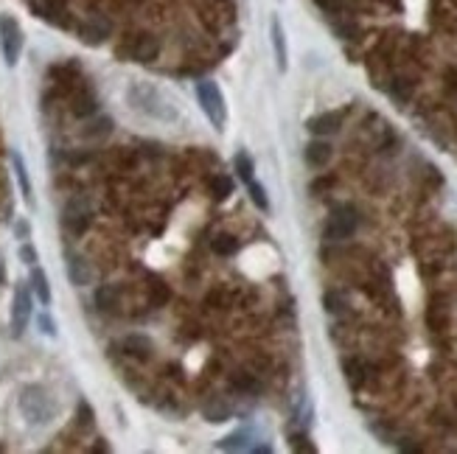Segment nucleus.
<instances>
[{
	"label": "nucleus",
	"mask_w": 457,
	"mask_h": 454,
	"mask_svg": "<svg viewBox=\"0 0 457 454\" xmlns=\"http://www.w3.org/2000/svg\"><path fill=\"white\" fill-rule=\"evenodd\" d=\"M233 387H236L238 392H247V395L261 392V381L253 376V373H238V376H233Z\"/></svg>",
	"instance_id": "a211bd4d"
},
{
	"label": "nucleus",
	"mask_w": 457,
	"mask_h": 454,
	"mask_svg": "<svg viewBox=\"0 0 457 454\" xmlns=\"http://www.w3.org/2000/svg\"><path fill=\"white\" fill-rule=\"evenodd\" d=\"M289 446H292L295 452H306V454L317 452V446L308 443V435H306V432H292V435H289Z\"/></svg>",
	"instance_id": "b1692460"
},
{
	"label": "nucleus",
	"mask_w": 457,
	"mask_h": 454,
	"mask_svg": "<svg viewBox=\"0 0 457 454\" xmlns=\"http://www.w3.org/2000/svg\"><path fill=\"white\" fill-rule=\"evenodd\" d=\"M247 191H250L253 205H255V208H261V211L267 214V211H270V197H267L264 185H258V182H247Z\"/></svg>",
	"instance_id": "412c9836"
},
{
	"label": "nucleus",
	"mask_w": 457,
	"mask_h": 454,
	"mask_svg": "<svg viewBox=\"0 0 457 454\" xmlns=\"http://www.w3.org/2000/svg\"><path fill=\"white\" fill-rule=\"evenodd\" d=\"M65 227L71 233H84L87 225H90V208L81 202V199H74L68 208H65V216H62Z\"/></svg>",
	"instance_id": "6e6552de"
},
{
	"label": "nucleus",
	"mask_w": 457,
	"mask_h": 454,
	"mask_svg": "<svg viewBox=\"0 0 457 454\" xmlns=\"http://www.w3.org/2000/svg\"><path fill=\"white\" fill-rule=\"evenodd\" d=\"M345 378H348L351 387H359L365 381V365L359 359H348L345 362Z\"/></svg>",
	"instance_id": "aec40b11"
},
{
	"label": "nucleus",
	"mask_w": 457,
	"mask_h": 454,
	"mask_svg": "<svg viewBox=\"0 0 457 454\" xmlns=\"http://www.w3.org/2000/svg\"><path fill=\"white\" fill-rule=\"evenodd\" d=\"M340 127H342V115L340 112H320V115H314V118L306 121V129L311 135H317V138L334 135V132H340Z\"/></svg>",
	"instance_id": "0eeeda50"
},
{
	"label": "nucleus",
	"mask_w": 457,
	"mask_h": 454,
	"mask_svg": "<svg viewBox=\"0 0 457 454\" xmlns=\"http://www.w3.org/2000/svg\"><path fill=\"white\" fill-rule=\"evenodd\" d=\"M390 95L395 98V101H410V95H412V81L410 78H404V76H398V78H393V84H390Z\"/></svg>",
	"instance_id": "6ab92c4d"
},
{
	"label": "nucleus",
	"mask_w": 457,
	"mask_h": 454,
	"mask_svg": "<svg viewBox=\"0 0 457 454\" xmlns=\"http://www.w3.org/2000/svg\"><path fill=\"white\" fill-rule=\"evenodd\" d=\"M37 258H40V255H37V250H34L31 244H20V261H23V264L34 267V264H37Z\"/></svg>",
	"instance_id": "c85d7f7f"
},
{
	"label": "nucleus",
	"mask_w": 457,
	"mask_h": 454,
	"mask_svg": "<svg viewBox=\"0 0 457 454\" xmlns=\"http://www.w3.org/2000/svg\"><path fill=\"white\" fill-rule=\"evenodd\" d=\"M124 351L129 354V356H135V359H149L152 356V342L146 339V337H138V334H132V337H127L124 339Z\"/></svg>",
	"instance_id": "2eb2a0df"
},
{
	"label": "nucleus",
	"mask_w": 457,
	"mask_h": 454,
	"mask_svg": "<svg viewBox=\"0 0 457 454\" xmlns=\"http://www.w3.org/2000/svg\"><path fill=\"white\" fill-rule=\"evenodd\" d=\"M197 98H199V107L208 115V121L216 129H222L225 121H228V104H225V95H222L219 84L216 81H208V78L205 81H197Z\"/></svg>",
	"instance_id": "f257e3e1"
},
{
	"label": "nucleus",
	"mask_w": 457,
	"mask_h": 454,
	"mask_svg": "<svg viewBox=\"0 0 457 454\" xmlns=\"http://www.w3.org/2000/svg\"><path fill=\"white\" fill-rule=\"evenodd\" d=\"M323 303H325V311H328V314H345V305H348L340 292H325Z\"/></svg>",
	"instance_id": "5701e85b"
},
{
	"label": "nucleus",
	"mask_w": 457,
	"mask_h": 454,
	"mask_svg": "<svg viewBox=\"0 0 457 454\" xmlns=\"http://www.w3.org/2000/svg\"><path fill=\"white\" fill-rule=\"evenodd\" d=\"M11 165H14V177H17V185H20V194L25 199V205L34 208V188H31V180H28V168L23 163V154L20 151H11Z\"/></svg>",
	"instance_id": "1a4fd4ad"
},
{
	"label": "nucleus",
	"mask_w": 457,
	"mask_h": 454,
	"mask_svg": "<svg viewBox=\"0 0 457 454\" xmlns=\"http://www.w3.org/2000/svg\"><path fill=\"white\" fill-rule=\"evenodd\" d=\"M23 28L20 23L11 17V14H0V51H3V59L8 68H14L20 62V54H23Z\"/></svg>",
	"instance_id": "7ed1b4c3"
},
{
	"label": "nucleus",
	"mask_w": 457,
	"mask_h": 454,
	"mask_svg": "<svg viewBox=\"0 0 457 454\" xmlns=\"http://www.w3.org/2000/svg\"><path fill=\"white\" fill-rule=\"evenodd\" d=\"M219 452H250L253 443H250V435L247 432H236V435H228L225 441L216 443Z\"/></svg>",
	"instance_id": "dca6fc26"
},
{
	"label": "nucleus",
	"mask_w": 457,
	"mask_h": 454,
	"mask_svg": "<svg viewBox=\"0 0 457 454\" xmlns=\"http://www.w3.org/2000/svg\"><path fill=\"white\" fill-rule=\"evenodd\" d=\"M79 426H84V429H90L93 426V409H90V404H79Z\"/></svg>",
	"instance_id": "c756f323"
},
{
	"label": "nucleus",
	"mask_w": 457,
	"mask_h": 454,
	"mask_svg": "<svg viewBox=\"0 0 457 454\" xmlns=\"http://www.w3.org/2000/svg\"><path fill=\"white\" fill-rule=\"evenodd\" d=\"M37 325H40V331H42L45 337H57V322H54L48 314H40V317H37Z\"/></svg>",
	"instance_id": "cd10ccee"
},
{
	"label": "nucleus",
	"mask_w": 457,
	"mask_h": 454,
	"mask_svg": "<svg viewBox=\"0 0 457 454\" xmlns=\"http://www.w3.org/2000/svg\"><path fill=\"white\" fill-rule=\"evenodd\" d=\"M270 37H272V51H275V65L281 74H287L289 68V51H287V34H284V25L278 17L270 20Z\"/></svg>",
	"instance_id": "423d86ee"
},
{
	"label": "nucleus",
	"mask_w": 457,
	"mask_h": 454,
	"mask_svg": "<svg viewBox=\"0 0 457 454\" xmlns=\"http://www.w3.org/2000/svg\"><path fill=\"white\" fill-rule=\"evenodd\" d=\"M98 110V104H96V98H90V95H84V98H79L76 107H74V112H76L79 118H84V115H93Z\"/></svg>",
	"instance_id": "bb28decb"
},
{
	"label": "nucleus",
	"mask_w": 457,
	"mask_h": 454,
	"mask_svg": "<svg viewBox=\"0 0 457 454\" xmlns=\"http://www.w3.org/2000/svg\"><path fill=\"white\" fill-rule=\"evenodd\" d=\"M238 250V241L228 235V233H222V235H216L214 238V252H219V255H233Z\"/></svg>",
	"instance_id": "4be33fe9"
},
{
	"label": "nucleus",
	"mask_w": 457,
	"mask_h": 454,
	"mask_svg": "<svg viewBox=\"0 0 457 454\" xmlns=\"http://www.w3.org/2000/svg\"><path fill=\"white\" fill-rule=\"evenodd\" d=\"M31 320V289L25 284H20L14 289V301H11V334L20 337L25 331Z\"/></svg>",
	"instance_id": "39448f33"
},
{
	"label": "nucleus",
	"mask_w": 457,
	"mask_h": 454,
	"mask_svg": "<svg viewBox=\"0 0 457 454\" xmlns=\"http://www.w3.org/2000/svg\"><path fill=\"white\" fill-rule=\"evenodd\" d=\"M31 292L37 295V301L42 303V305H51V284H48V275H45V269H40V267H34L31 269Z\"/></svg>",
	"instance_id": "4468645a"
},
{
	"label": "nucleus",
	"mask_w": 457,
	"mask_h": 454,
	"mask_svg": "<svg viewBox=\"0 0 457 454\" xmlns=\"http://www.w3.org/2000/svg\"><path fill=\"white\" fill-rule=\"evenodd\" d=\"M20 407H23V412L31 424H48L51 415H54V404L40 387H28L20 398Z\"/></svg>",
	"instance_id": "20e7f679"
},
{
	"label": "nucleus",
	"mask_w": 457,
	"mask_h": 454,
	"mask_svg": "<svg viewBox=\"0 0 457 454\" xmlns=\"http://www.w3.org/2000/svg\"><path fill=\"white\" fill-rule=\"evenodd\" d=\"M233 168H236V174H238V180H241V182H253L255 163H253V157H250L247 151H238V154L233 157Z\"/></svg>",
	"instance_id": "f3484780"
},
{
	"label": "nucleus",
	"mask_w": 457,
	"mask_h": 454,
	"mask_svg": "<svg viewBox=\"0 0 457 454\" xmlns=\"http://www.w3.org/2000/svg\"><path fill=\"white\" fill-rule=\"evenodd\" d=\"M68 278L74 286H87L93 281V269L81 255H68Z\"/></svg>",
	"instance_id": "9d476101"
},
{
	"label": "nucleus",
	"mask_w": 457,
	"mask_h": 454,
	"mask_svg": "<svg viewBox=\"0 0 457 454\" xmlns=\"http://www.w3.org/2000/svg\"><path fill=\"white\" fill-rule=\"evenodd\" d=\"M331 154L334 149L325 144V141H311L308 146H306L303 157L308 165H314V168H323V165H328V160H331Z\"/></svg>",
	"instance_id": "9b49d317"
},
{
	"label": "nucleus",
	"mask_w": 457,
	"mask_h": 454,
	"mask_svg": "<svg viewBox=\"0 0 457 454\" xmlns=\"http://www.w3.org/2000/svg\"><path fill=\"white\" fill-rule=\"evenodd\" d=\"M202 415H205L208 424H225V421H230L233 409H230V404L225 398H211V401L202 407Z\"/></svg>",
	"instance_id": "f8f14e48"
},
{
	"label": "nucleus",
	"mask_w": 457,
	"mask_h": 454,
	"mask_svg": "<svg viewBox=\"0 0 457 454\" xmlns=\"http://www.w3.org/2000/svg\"><path fill=\"white\" fill-rule=\"evenodd\" d=\"M357 227H359V211L354 205H340L328 216V222L323 227V235L328 241H345L357 233Z\"/></svg>",
	"instance_id": "f03ea898"
},
{
	"label": "nucleus",
	"mask_w": 457,
	"mask_h": 454,
	"mask_svg": "<svg viewBox=\"0 0 457 454\" xmlns=\"http://www.w3.org/2000/svg\"><path fill=\"white\" fill-rule=\"evenodd\" d=\"M230 194H233V180H228V177H216V180H214V197H216V199H228Z\"/></svg>",
	"instance_id": "a878e982"
},
{
	"label": "nucleus",
	"mask_w": 457,
	"mask_h": 454,
	"mask_svg": "<svg viewBox=\"0 0 457 454\" xmlns=\"http://www.w3.org/2000/svg\"><path fill=\"white\" fill-rule=\"evenodd\" d=\"M14 233H17V238H28V235H31V225H28L25 219H20V222L14 225Z\"/></svg>",
	"instance_id": "7c9ffc66"
},
{
	"label": "nucleus",
	"mask_w": 457,
	"mask_h": 454,
	"mask_svg": "<svg viewBox=\"0 0 457 454\" xmlns=\"http://www.w3.org/2000/svg\"><path fill=\"white\" fill-rule=\"evenodd\" d=\"M107 34H110V25H107L104 20H90V23H84V25L79 28V37H81L87 45H98V42H104V40H107Z\"/></svg>",
	"instance_id": "ddd939ff"
},
{
	"label": "nucleus",
	"mask_w": 457,
	"mask_h": 454,
	"mask_svg": "<svg viewBox=\"0 0 457 454\" xmlns=\"http://www.w3.org/2000/svg\"><path fill=\"white\" fill-rule=\"evenodd\" d=\"M96 303H98L101 311L115 308V289H112V286H101V289L96 292Z\"/></svg>",
	"instance_id": "393cba45"
}]
</instances>
